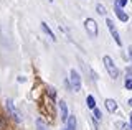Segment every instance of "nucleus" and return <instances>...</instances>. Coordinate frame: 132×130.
Returning <instances> with one entry per match:
<instances>
[{"mask_svg": "<svg viewBox=\"0 0 132 130\" xmlns=\"http://www.w3.org/2000/svg\"><path fill=\"white\" fill-rule=\"evenodd\" d=\"M102 63H104V68H106L107 74H109L112 79L117 78V76H119V69H117V66L114 64L112 58H111V56H104V58H102Z\"/></svg>", "mask_w": 132, "mask_h": 130, "instance_id": "f257e3e1", "label": "nucleus"}, {"mask_svg": "<svg viewBox=\"0 0 132 130\" xmlns=\"http://www.w3.org/2000/svg\"><path fill=\"white\" fill-rule=\"evenodd\" d=\"M60 112H61V120L66 122V119H68V107H66L64 100H61V102H60Z\"/></svg>", "mask_w": 132, "mask_h": 130, "instance_id": "0eeeda50", "label": "nucleus"}, {"mask_svg": "<svg viewBox=\"0 0 132 130\" xmlns=\"http://www.w3.org/2000/svg\"><path fill=\"white\" fill-rule=\"evenodd\" d=\"M64 130H66V128H64Z\"/></svg>", "mask_w": 132, "mask_h": 130, "instance_id": "4be33fe9", "label": "nucleus"}, {"mask_svg": "<svg viewBox=\"0 0 132 130\" xmlns=\"http://www.w3.org/2000/svg\"><path fill=\"white\" fill-rule=\"evenodd\" d=\"M48 2H53V0H48Z\"/></svg>", "mask_w": 132, "mask_h": 130, "instance_id": "412c9836", "label": "nucleus"}, {"mask_svg": "<svg viewBox=\"0 0 132 130\" xmlns=\"http://www.w3.org/2000/svg\"><path fill=\"white\" fill-rule=\"evenodd\" d=\"M69 82H71V89L74 92L81 91V76L78 74V71H74V69L69 71Z\"/></svg>", "mask_w": 132, "mask_h": 130, "instance_id": "f03ea898", "label": "nucleus"}, {"mask_svg": "<svg viewBox=\"0 0 132 130\" xmlns=\"http://www.w3.org/2000/svg\"><path fill=\"white\" fill-rule=\"evenodd\" d=\"M41 28H43V31L48 35V38H51L53 41H56V36L53 35V31H51V28L48 26V23H45V22H41Z\"/></svg>", "mask_w": 132, "mask_h": 130, "instance_id": "6e6552de", "label": "nucleus"}, {"mask_svg": "<svg viewBox=\"0 0 132 130\" xmlns=\"http://www.w3.org/2000/svg\"><path fill=\"white\" fill-rule=\"evenodd\" d=\"M126 87L132 91V78H127V79H126Z\"/></svg>", "mask_w": 132, "mask_h": 130, "instance_id": "f3484780", "label": "nucleus"}, {"mask_svg": "<svg viewBox=\"0 0 132 130\" xmlns=\"http://www.w3.org/2000/svg\"><path fill=\"white\" fill-rule=\"evenodd\" d=\"M66 122H68V128L66 130H76V117L74 115H68Z\"/></svg>", "mask_w": 132, "mask_h": 130, "instance_id": "9d476101", "label": "nucleus"}, {"mask_svg": "<svg viewBox=\"0 0 132 130\" xmlns=\"http://www.w3.org/2000/svg\"><path fill=\"white\" fill-rule=\"evenodd\" d=\"M129 119H130V127H129V128L132 130V114H129Z\"/></svg>", "mask_w": 132, "mask_h": 130, "instance_id": "a211bd4d", "label": "nucleus"}, {"mask_svg": "<svg viewBox=\"0 0 132 130\" xmlns=\"http://www.w3.org/2000/svg\"><path fill=\"white\" fill-rule=\"evenodd\" d=\"M84 28H86V31H88V35L91 38H96L97 36V23H96L94 18H86L84 20Z\"/></svg>", "mask_w": 132, "mask_h": 130, "instance_id": "7ed1b4c3", "label": "nucleus"}, {"mask_svg": "<svg viewBox=\"0 0 132 130\" xmlns=\"http://www.w3.org/2000/svg\"><path fill=\"white\" fill-rule=\"evenodd\" d=\"M106 109L111 114H114L116 110H117V102H116L114 99H106Z\"/></svg>", "mask_w": 132, "mask_h": 130, "instance_id": "423d86ee", "label": "nucleus"}, {"mask_svg": "<svg viewBox=\"0 0 132 130\" xmlns=\"http://www.w3.org/2000/svg\"><path fill=\"white\" fill-rule=\"evenodd\" d=\"M94 110V122H97V120H101V117H102V114L99 109H93Z\"/></svg>", "mask_w": 132, "mask_h": 130, "instance_id": "ddd939ff", "label": "nucleus"}, {"mask_svg": "<svg viewBox=\"0 0 132 130\" xmlns=\"http://www.w3.org/2000/svg\"><path fill=\"white\" fill-rule=\"evenodd\" d=\"M96 12H97L99 15H106L107 13V12H106V7L101 5V3H97V5H96Z\"/></svg>", "mask_w": 132, "mask_h": 130, "instance_id": "f8f14e48", "label": "nucleus"}, {"mask_svg": "<svg viewBox=\"0 0 132 130\" xmlns=\"http://www.w3.org/2000/svg\"><path fill=\"white\" fill-rule=\"evenodd\" d=\"M116 15H117V18L121 20V22H127V20H129L127 13H126L122 8H119V7H116Z\"/></svg>", "mask_w": 132, "mask_h": 130, "instance_id": "1a4fd4ad", "label": "nucleus"}, {"mask_svg": "<svg viewBox=\"0 0 132 130\" xmlns=\"http://www.w3.org/2000/svg\"><path fill=\"white\" fill-rule=\"evenodd\" d=\"M46 94H50V97H55V96H56L55 87H48V89H46Z\"/></svg>", "mask_w": 132, "mask_h": 130, "instance_id": "2eb2a0df", "label": "nucleus"}, {"mask_svg": "<svg viewBox=\"0 0 132 130\" xmlns=\"http://www.w3.org/2000/svg\"><path fill=\"white\" fill-rule=\"evenodd\" d=\"M36 127H38V130H48L46 127H45V124L41 120H36Z\"/></svg>", "mask_w": 132, "mask_h": 130, "instance_id": "dca6fc26", "label": "nucleus"}, {"mask_svg": "<svg viewBox=\"0 0 132 130\" xmlns=\"http://www.w3.org/2000/svg\"><path fill=\"white\" fill-rule=\"evenodd\" d=\"M124 5H127V0H116V7H119V8H122Z\"/></svg>", "mask_w": 132, "mask_h": 130, "instance_id": "4468645a", "label": "nucleus"}, {"mask_svg": "<svg viewBox=\"0 0 132 130\" xmlns=\"http://www.w3.org/2000/svg\"><path fill=\"white\" fill-rule=\"evenodd\" d=\"M106 25H107V28H109L111 35H112V38L116 40V43H117L119 46H121V44H122V41H121V36H119V31H117V28L114 26V22H112V20H109V18H107V20H106Z\"/></svg>", "mask_w": 132, "mask_h": 130, "instance_id": "39448f33", "label": "nucleus"}, {"mask_svg": "<svg viewBox=\"0 0 132 130\" xmlns=\"http://www.w3.org/2000/svg\"><path fill=\"white\" fill-rule=\"evenodd\" d=\"M86 104H88L89 109H96V100H94L93 96H88V97H86Z\"/></svg>", "mask_w": 132, "mask_h": 130, "instance_id": "9b49d317", "label": "nucleus"}, {"mask_svg": "<svg viewBox=\"0 0 132 130\" xmlns=\"http://www.w3.org/2000/svg\"><path fill=\"white\" fill-rule=\"evenodd\" d=\"M129 105H130V107H132V97H130V99H129Z\"/></svg>", "mask_w": 132, "mask_h": 130, "instance_id": "aec40b11", "label": "nucleus"}, {"mask_svg": "<svg viewBox=\"0 0 132 130\" xmlns=\"http://www.w3.org/2000/svg\"><path fill=\"white\" fill-rule=\"evenodd\" d=\"M5 107H7L8 114H10V117H13V120H15V122H22V114L18 112V109L15 107V104L12 102L10 99H7V102H5Z\"/></svg>", "mask_w": 132, "mask_h": 130, "instance_id": "20e7f679", "label": "nucleus"}, {"mask_svg": "<svg viewBox=\"0 0 132 130\" xmlns=\"http://www.w3.org/2000/svg\"><path fill=\"white\" fill-rule=\"evenodd\" d=\"M129 54H130V58H132V46L129 48Z\"/></svg>", "mask_w": 132, "mask_h": 130, "instance_id": "6ab92c4d", "label": "nucleus"}]
</instances>
